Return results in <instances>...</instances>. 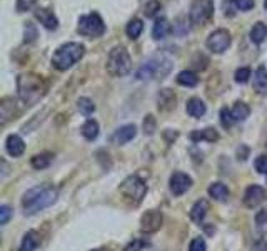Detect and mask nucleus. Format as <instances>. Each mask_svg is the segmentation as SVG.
<instances>
[{
  "instance_id": "f257e3e1",
  "label": "nucleus",
  "mask_w": 267,
  "mask_h": 251,
  "mask_svg": "<svg viewBox=\"0 0 267 251\" xmlns=\"http://www.w3.org/2000/svg\"><path fill=\"white\" fill-rule=\"evenodd\" d=\"M59 189L50 186V184H42V186H35L29 189L22 198V208H24L25 215H35L42 210L48 208L57 201Z\"/></svg>"
},
{
  "instance_id": "f03ea898",
  "label": "nucleus",
  "mask_w": 267,
  "mask_h": 251,
  "mask_svg": "<svg viewBox=\"0 0 267 251\" xmlns=\"http://www.w3.org/2000/svg\"><path fill=\"white\" fill-rule=\"evenodd\" d=\"M17 91L20 101L25 106H34L45 96L47 84L42 75H37L34 72H25L17 77Z\"/></svg>"
},
{
  "instance_id": "7ed1b4c3",
  "label": "nucleus",
  "mask_w": 267,
  "mask_h": 251,
  "mask_svg": "<svg viewBox=\"0 0 267 251\" xmlns=\"http://www.w3.org/2000/svg\"><path fill=\"white\" fill-rule=\"evenodd\" d=\"M85 47L80 42H67L54 52L52 65L57 70H67L84 57Z\"/></svg>"
},
{
  "instance_id": "20e7f679",
  "label": "nucleus",
  "mask_w": 267,
  "mask_h": 251,
  "mask_svg": "<svg viewBox=\"0 0 267 251\" xmlns=\"http://www.w3.org/2000/svg\"><path fill=\"white\" fill-rule=\"evenodd\" d=\"M172 61L164 56H155L145 61L135 72L139 80H152V79H164L172 70Z\"/></svg>"
},
{
  "instance_id": "39448f33",
  "label": "nucleus",
  "mask_w": 267,
  "mask_h": 251,
  "mask_svg": "<svg viewBox=\"0 0 267 251\" xmlns=\"http://www.w3.org/2000/svg\"><path fill=\"white\" fill-rule=\"evenodd\" d=\"M105 69L114 77H124V75H127L132 70V59H130L127 49L122 46L114 47L109 52Z\"/></svg>"
},
{
  "instance_id": "423d86ee",
  "label": "nucleus",
  "mask_w": 267,
  "mask_h": 251,
  "mask_svg": "<svg viewBox=\"0 0 267 251\" xmlns=\"http://www.w3.org/2000/svg\"><path fill=\"white\" fill-rule=\"evenodd\" d=\"M77 32L82 37H87V39H97V37L105 34V24H103L99 14L90 12L79 19Z\"/></svg>"
},
{
  "instance_id": "0eeeda50",
  "label": "nucleus",
  "mask_w": 267,
  "mask_h": 251,
  "mask_svg": "<svg viewBox=\"0 0 267 251\" xmlns=\"http://www.w3.org/2000/svg\"><path fill=\"white\" fill-rule=\"evenodd\" d=\"M119 189H121V193L129 201H132L134 204H139L140 201L144 199V196L147 193L145 183L139 176H129V178H125Z\"/></svg>"
},
{
  "instance_id": "6e6552de",
  "label": "nucleus",
  "mask_w": 267,
  "mask_h": 251,
  "mask_svg": "<svg viewBox=\"0 0 267 251\" xmlns=\"http://www.w3.org/2000/svg\"><path fill=\"white\" fill-rule=\"evenodd\" d=\"M214 15V0H194L190 5L189 20L192 25H204Z\"/></svg>"
},
{
  "instance_id": "1a4fd4ad",
  "label": "nucleus",
  "mask_w": 267,
  "mask_h": 251,
  "mask_svg": "<svg viewBox=\"0 0 267 251\" xmlns=\"http://www.w3.org/2000/svg\"><path fill=\"white\" fill-rule=\"evenodd\" d=\"M231 42H232V37L229 34V30L217 29L209 34V37H207V40H205V46L210 52L222 54L231 47Z\"/></svg>"
},
{
  "instance_id": "9d476101",
  "label": "nucleus",
  "mask_w": 267,
  "mask_h": 251,
  "mask_svg": "<svg viewBox=\"0 0 267 251\" xmlns=\"http://www.w3.org/2000/svg\"><path fill=\"white\" fill-rule=\"evenodd\" d=\"M162 221H164V216H162L161 211H157V210L145 211L142 218H140V231L147 233V234L159 231L162 226Z\"/></svg>"
},
{
  "instance_id": "9b49d317",
  "label": "nucleus",
  "mask_w": 267,
  "mask_h": 251,
  "mask_svg": "<svg viewBox=\"0 0 267 251\" xmlns=\"http://www.w3.org/2000/svg\"><path fill=\"white\" fill-rule=\"evenodd\" d=\"M267 198V193L262 186H257V184H252V186H249L246 189V193H244V204H246V208L254 210L255 206L262 204Z\"/></svg>"
},
{
  "instance_id": "f8f14e48",
  "label": "nucleus",
  "mask_w": 267,
  "mask_h": 251,
  "mask_svg": "<svg viewBox=\"0 0 267 251\" xmlns=\"http://www.w3.org/2000/svg\"><path fill=\"white\" fill-rule=\"evenodd\" d=\"M169 186H171L174 196H182L192 186V178L184 173H174L171 176V181H169Z\"/></svg>"
},
{
  "instance_id": "ddd939ff",
  "label": "nucleus",
  "mask_w": 267,
  "mask_h": 251,
  "mask_svg": "<svg viewBox=\"0 0 267 251\" xmlns=\"http://www.w3.org/2000/svg\"><path fill=\"white\" fill-rule=\"evenodd\" d=\"M17 114H19L17 102H15L14 99H10V97L2 99V102H0V122H2V126H5L9 121L15 119Z\"/></svg>"
},
{
  "instance_id": "4468645a",
  "label": "nucleus",
  "mask_w": 267,
  "mask_h": 251,
  "mask_svg": "<svg viewBox=\"0 0 267 251\" xmlns=\"http://www.w3.org/2000/svg\"><path fill=\"white\" fill-rule=\"evenodd\" d=\"M137 136V128L134 124H125L122 128H119L112 136V141L116 144H125L129 141H132Z\"/></svg>"
},
{
  "instance_id": "2eb2a0df",
  "label": "nucleus",
  "mask_w": 267,
  "mask_h": 251,
  "mask_svg": "<svg viewBox=\"0 0 267 251\" xmlns=\"http://www.w3.org/2000/svg\"><path fill=\"white\" fill-rule=\"evenodd\" d=\"M35 19L39 20L47 30H56L59 27V19L56 17V14L48 9H37L35 10Z\"/></svg>"
},
{
  "instance_id": "dca6fc26",
  "label": "nucleus",
  "mask_w": 267,
  "mask_h": 251,
  "mask_svg": "<svg viewBox=\"0 0 267 251\" xmlns=\"http://www.w3.org/2000/svg\"><path fill=\"white\" fill-rule=\"evenodd\" d=\"M5 149L12 157H19L24 154L25 151V143L19 134H10L7 141H5Z\"/></svg>"
},
{
  "instance_id": "f3484780",
  "label": "nucleus",
  "mask_w": 267,
  "mask_h": 251,
  "mask_svg": "<svg viewBox=\"0 0 267 251\" xmlns=\"http://www.w3.org/2000/svg\"><path fill=\"white\" fill-rule=\"evenodd\" d=\"M254 91L260 96H267V69L259 65L254 72Z\"/></svg>"
},
{
  "instance_id": "a211bd4d",
  "label": "nucleus",
  "mask_w": 267,
  "mask_h": 251,
  "mask_svg": "<svg viewBox=\"0 0 267 251\" xmlns=\"http://www.w3.org/2000/svg\"><path fill=\"white\" fill-rule=\"evenodd\" d=\"M157 106L161 111H172L176 107V94L171 89H162L157 96Z\"/></svg>"
},
{
  "instance_id": "6ab92c4d",
  "label": "nucleus",
  "mask_w": 267,
  "mask_h": 251,
  "mask_svg": "<svg viewBox=\"0 0 267 251\" xmlns=\"http://www.w3.org/2000/svg\"><path fill=\"white\" fill-rule=\"evenodd\" d=\"M185 111H187V114L190 117L199 119L205 114L207 107H205L202 99H199V97H192V99H189L187 104H185Z\"/></svg>"
},
{
  "instance_id": "aec40b11",
  "label": "nucleus",
  "mask_w": 267,
  "mask_h": 251,
  "mask_svg": "<svg viewBox=\"0 0 267 251\" xmlns=\"http://www.w3.org/2000/svg\"><path fill=\"white\" fill-rule=\"evenodd\" d=\"M190 139L194 143H200V141H207V143H216L219 141V133L214 128H205L202 131H194L190 133Z\"/></svg>"
},
{
  "instance_id": "412c9836",
  "label": "nucleus",
  "mask_w": 267,
  "mask_h": 251,
  "mask_svg": "<svg viewBox=\"0 0 267 251\" xmlns=\"http://www.w3.org/2000/svg\"><path fill=\"white\" fill-rule=\"evenodd\" d=\"M171 30H172V27H171V24H169V20L161 17L155 20L154 27H152V37H154L155 40H162L171 34Z\"/></svg>"
},
{
  "instance_id": "4be33fe9",
  "label": "nucleus",
  "mask_w": 267,
  "mask_h": 251,
  "mask_svg": "<svg viewBox=\"0 0 267 251\" xmlns=\"http://www.w3.org/2000/svg\"><path fill=\"white\" fill-rule=\"evenodd\" d=\"M207 211H209V201L207 199L195 201V204L192 206V210H190V220L194 223H202Z\"/></svg>"
},
{
  "instance_id": "5701e85b",
  "label": "nucleus",
  "mask_w": 267,
  "mask_h": 251,
  "mask_svg": "<svg viewBox=\"0 0 267 251\" xmlns=\"http://www.w3.org/2000/svg\"><path fill=\"white\" fill-rule=\"evenodd\" d=\"M39 244H40V238H39V234H37V231H27L20 243L19 251H35Z\"/></svg>"
},
{
  "instance_id": "b1692460",
  "label": "nucleus",
  "mask_w": 267,
  "mask_h": 251,
  "mask_svg": "<svg viewBox=\"0 0 267 251\" xmlns=\"http://www.w3.org/2000/svg\"><path fill=\"white\" fill-rule=\"evenodd\" d=\"M209 196L216 201H226L229 198V188L224 183H212L209 186Z\"/></svg>"
},
{
  "instance_id": "393cba45",
  "label": "nucleus",
  "mask_w": 267,
  "mask_h": 251,
  "mask_svg": "<svg viewBox=\"0 0 267 251\" xmlns=\"http://www.w3.org/2000/svg\"><path fill=\"white\" fill-rule=\"evenodd\" d=\"M267 37V25L264 22H257V24L252 25V29H250V40L254 44H262Z\"/></svg>"
},
{
  "instance_id": "a878e982",
  "label": "nucleus",
  "mask_w": 267,
  "mask_h": 251,
  "mask_svg": "<svg viewBox=\"0 0 267 251\" xmlns=\"http://www.w3.org/2000/svg\"><path fill=\"white\" fill-rule=\"evenodd\" d=\"M82 136L87 141H94L97 139V136H99V122L95 121V119H89V121H85L82 126Z\"/></svg>"
},
{
  "instance_id": "bb28decb",
  "label": "nucleus",
  "mask_w": 267,
  "mask_h": 251,
  "mask_svg": "<svg viewBox=\"0 0 267 251\" xmlns=\"http://www.w3.org/2000/svg\"><path fill=\"white\" fill-rule=\"evenodd\" d=\"M177 82L184 86V87H195L199 84V77L197 74L192 72V70H182L177 75Z\"/></svg>"
},
{
  "instance_id": "cd10ccee",
  "label": "nucleus",
  "mask_w": 267,
  "mask_h": 251,
  "mask_svg": "<svg viewBox=\"0 0 267 251\" xmlns=\"http://www.w3.org/2000/svg\"><path fill=\"white\" fill-rule=\"evenodd\" d=\"M142 30H144V24H142V20H140V19L129 20L127 27H125V32H127L129 39H132V40L139 39L140 34H142Z\"/></svg>"
},
{
  "instance_id": "c85d7f7f",
  "label": "nucleus",
  "mask_w": 267,
  "mask_h": 251,
  "mask_svg": "<svg viewBox=\"0 0 267 251\" xmlns=\"http://www.w3.org/2000/svg\"><path fill=\"white\" fill-rule=\"evenodd\" d=\"M250 114V107L246 104V102H241L237 101L236 104L232 107V117L236 119V121H246Z\"/></svg>"
},
{
  "instance_id": "c756f323",
  "label": "nucleus",
  "mask_w": 267,
  "mask_h": 251,
  "mask_svg": "<svg viewBox=\"0 0 267 251\" xmlns=\"http://www.w3.org/2000/svg\"><path fill=\"white\" fill-rule=\"evenodd\" d=\"M50 162H52L50 152H42V154H35L32 157V168L35 169H45L50 166Z\"/></svg>"
},
{
  "instance_id": "7c9ffc66",
  "label": "nucleus",
  "mask_w": 267,
  "mask_h": 251,
  "mask_svg": "<svg viewBox=\"0 0 267 251\" xmlns=\"http://www.w3.org/2000/svg\"><path fill=\"white\" fill-rule=\"evenodd\" d=\"M77 107L84 116H90V114H94V111H95L94 101L89 99V97H80V99L77 101Z\"/></svg>"
},
{
  "instance_id": "2f4dec72",
  "label": "nucleus",
  "mask_w": 267,
  "mask_h": 251,
  "mask_svg": "<svg viewBox=\"0 0 267 251\" xmlns=\"http://www.w3.org/2000/svg\"><path fill=\"white\" fill-rule=\"evenodd\" d=\"M37 37H39V30H37L35 24L27 22L25 27H24V42L25 44H32V42L37 40Z\"/></svg>"
},
{
  "instance_id": "473e14b6",
  "label": "nucleus",
  "mask_w": 267,
  "mask_h": 251,
  "mask_svg": "<svg viewBox=\"0 0 267 251\" xmlns=\"http://www.w3.org/2000/svg\"><path fill=\"white\" fill-rule=\"evenodd\" d=\"M161 10H162V4L159 2V0H150V2H147V5H145L144 14L149 19H154V17H157V14H159Z\"/></svg>"
},
{
  "instance_id": "72a5a7b5",
  "label": "nucleus",
  "mask_w": 267,
  "mask_h": 251,
  "mask_svg": "<svg viewBox=\"0 0 267 251\" xmlns=\"http://www.w3.org/2000/svg\"><path fill=\"white\" fill-rule=\"evenodd\" d=\"M255 228L259 230V233H267V210L257 211V215H255Z\"/></svg>"
},
{
  "instance_id": "f704fd0d",
  "label": "nucleus",
  "mask_w": 267,
  "mask_h": 251,
  "mask_svg": "<svg viewBox=\"0 0 267 251\" xmlns=\"http://www.w3.org/2000/svg\"><path fill=\"white\" fill-rule=\"evenodd\" d=\"M234 121H236V119L232 117V111H229L227 107H222L221 109V124H222V128H226V129L232 128Z\"/></svg>"
},
{
  "instance_id": "c9c22d12",
  "label": "nucleus",
  "mask_w": 267,
  "mask_h": 251,
  "mask_svg": "<svg viewBox=\"0 0 267 251\" xmlns=\"http://www.w3.org/2000/svg\"><path fill=\"white\" fill-rule=\"evenodd\" d=\"M222 10H224L226 17H234L239 10L236 5V0H222Z\"/></svg>"
},
{
  "instance_id": "e433bc0d",
  "label": "nucleus",
  "mask_w": 267,
  "mask_h": 251,
  "mask_svg": "<svg viewBox=\"0 0 267 251\" xmlns=\"http://www.w3.org/2000/svg\"><path fill=\"white\" fill-rule=\"evenodd\" d=\"M250 69L249 67H241V69H237L236 70V74H234V79H236V82L237 84H246L249 77H250Z\"/></svg>"
},
{
  "instance_id": "4c0bfd02",
  "label": "nucleus",
  "mask_w": 267,
  "mask_h": 251,
  "mask_svg": "<svg viewBox=\"0 0 267 251\" xmlns=\"http://www.w3.org/2000/svg\"><path fill=\"white\" fill-rule=\"evenodd\" d=\"M145 246H149V243L144 241V239L135 238V239H132V241H130L129 244H125L124 251H142Z\"/></svg>"
},
{
  "instance_id": "58836bf2",
  "label": "nucleus",
  "mask_w": 267,
  "mask_h": 251,
  "mask_svg": "<svg viewBox=\"0 0 267 251\" xmlns=\"http://www.w3.org/2000/svg\"><path fill=\"white\" fill-rule=\"evenodd\" d=\"M155 128H157V122H155V117L149 114V116H145L144 119V133L147 136H152L155 133Z\"/></svg>"
},
{
  "instance_id": "ea45409f",
  "label": "nucleus",
  "mask_w": 267,
  "mask_h": 251,
  "mask_svg": "<svg viewBox=\"0 0 267 251\" xmlns=\"http://www.w3.org/2000/svg\"><path fill=\"white\" fill-rule=\"evenodd\" d=\"M35 7V0H17V12L24 14Z\"/></svg>"
},
{
  "instance_id": "a19ab883",
  "label": "nucleus",
  "mask_w": 267,
  "mask_h": 251,
  "mask_svg": "<svg viewBox=\"0 0 267 251\" xmlns=\"http://www.w3.org/2000/svg\"><path fill=\"white\" fill-rule=\"evenodd\" d=\"M254 166H255V171H257V173L267 174V156H265V154L259 156L257 159H255Z\"/></svg>"
},
{
  "instance_id": "79ce46f5",
  "label": "nucleus",
  "mask_w": 267,
  "mask_h": 251,
  "mask_svg": "<svg viewBox=\"0 0 267 251\" xmlns=\"http://www.w3.org/2000/svg\"><path fill=\"white\" fill-rule=\"evenodd\" d=\"M10 218H12V210H10V206L7 204L0 206V225H7Z\"/></svg>"
},
{
  "instance_id": "37998d69",
  "label": "nucleus",
  "mask_w": 267,
  "mask_h": 251,
  "mask_svg": "<svg viewBox=\"0 0 267 251\" xmlns=\"http://www.w3.org/2000/svg\"><path fill=\"white\" fill-rule=\"evenodd\" d=\"M205 249H207V246H205V241L202 238H194L189 244V251H205Z\"/></svg>"
},
{
  "instance_id": "c03bdc74",
  "label": "nucleus",
  "mask_w": 267,
  "mask_h": 251,
  "mask_svg": "<svg viewBox=\"0 0 267 251\" xmlns=\"http://www.w3.org/2000/svg\"><path fill=\"white\" fill-rule=\"evenodd\" d=\"M254 0H236V5L239 10H244V12H247V10H250L254 7Z\"/></svg>"
},
{
  "instance_id": "a18cd8bd",
  "label": "nucleus",
  "mask_w": 267,
  "mask_h": 251,
  "mask_svg": "<svg viewBox=\"0 0 267 251\" xmlns=\"http://www.w3.org/2000/svg\"><path fill=\"white\" fill-rule=\"evenodd\" d=\"M252 251H267V241H264V239H260V241H257L252 246Z\"/></svg>"
},
{
  "instance_id": "49530a36",
  "label": "nucleus",
  "mask_w": 267,
  "mask_h": 251,
  "mask_svg": "<svg viewBox=\"0 0 267 251\" xmlns=\"http://www.w3.org/2000/svg\"><path fill=\"white\" fill-rule=\"evenodd\" d=\"M264 7H265V10H267V0H264Z\"/></svg>"
},
{
  "instance_id": "de8ad7c7",
  "label": "nucleus",
  "mask_w": 267,
  "mask_h": 251,
  "mask_svg": "<svg viewBox=\"0 0 267 251\" xmlns=\"http://www.w3.org/2000/svg\"><path fill=\"white\" fill-rule=\"evenodd\" d=\"M94 251H103V249H94Z\"/></svg>"
}]
</instances>
